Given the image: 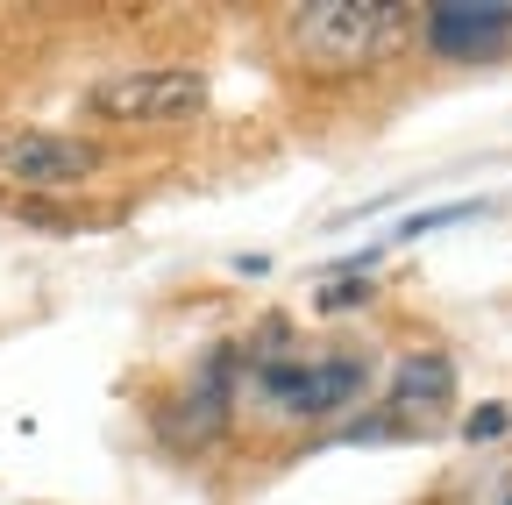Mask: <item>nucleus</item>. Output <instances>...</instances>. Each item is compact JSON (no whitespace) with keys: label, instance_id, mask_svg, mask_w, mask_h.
Instances as JSON below:
<instances>
[{"label":"nucleus","instance_id":"f257e3e1","mask_svg":"<svg viewBox=\"0 0 512 505\" xmlns=\"http://www.w3.org/2000/svg\"><path fill=\"white\" fill-rule=\"evenodd\" d=\"M370 377H377L370 349H313L306 356L285 342V321H264L256 335L235 342V385L271 420H299V427L335 420L370 392Z\"/></svg>","mask_w":512,"mask_h":505},{"label":"nucleus","instance_id":"f03ea898","mask_svg":"<svg viewBox=\"0 0 512 505\" xmlns=\"http://www.w3.org/2000/svg\"><path fill=\"white\" fill-rule=\"evenodd\" d=\"M413 36H420V8H399V0H313L292 15V57L320 79L370 72L384 57H399Z\"/></svg>","mask_w":512,"mask_h":505},{"label":"nucleus","instance_id":"7ed1b4c3","mask_svg":"<svg viewBox=\"0 0 512 505\" xmlns=\"http://www.w3.org/2000/svg\"><path fill=\"white\" fill-rule=\"evenodd\" d=\"M207 107V79L185 65H157V72H114L86 93V114L114 121V129H178Z\"/></svg>","mask_w":512,"mask_h":505},{"label":"nucleus","instance_id":"20e7f679","mask_svg":"<svg viewBox=\"0 0 512 505\" xmlns=\"http://www.w3.org/2000/svg\"><path fill=\"white\" fill-rule=\"evenodd\" d=\"M100 164L93 143L57 136V129H15L0 136V178L22 185V193H64V185H86Z\"/></svg>","mask_w":512,"mask_h":505},{"label":"nucleus","instance_id":"39448f33","mask_svg":"<svg viewBox=\"0 0 512 505\" xmlns=\"http://www.w3.org/2000/svg\"><path fill=\"white\" fill-rule=\"evenodd\" d=\"M420 36H427L434 57H498L512 43V0H491V8L441 0V8L420 15Z\"/></svg>","mask_w":512,"mask_h":505},{"label":"nucleus","instance_id":"423d86ee","mask_svg":"<svg viewBox=\"0 0 512 505\" xmlns=\"http://www.w3.org/2000/svg\"><path fill=\"white\" fill-rule=\"evenodd\" d=\"M448 399H456V363H448V356L427 349V356L399 363V377H392V413L399 420H441Z\"/></svg>","mask_w":512,"mask_h":505},{"label":"nucleus","instance_id":"0eeeda50","mask_svg":"<svg viewBox=\"0 0 512 505\" xmlns=\"http://www.w3.org/2000/svg\"><path fill=\"white\" fill-rule=\"evenodd\" d=\"M370 292H377V285H370V264H349V271H335L328 285L313 292V306H320V313H349V306H363Z\"/></svg>","mask_w":512,"mask_h":505},{"label":"nucleus","instance_id":"6e6552de","mask_svg":"<svg viewBox=\"0 0 512 505\" xmlns=\"http://www.w3.org/2000/svg\"><path fill=\"white\" fill-rule=\"evenodd\" d=\"M505 420H512L505 406H477V413L463 420V434H470V441H491V434H505Z\"/></svg>","mask_w":512,"mask_h":505},{"label":"nucleus","instance_id":"1a4fd4ad","mask_svg":"<svg viewBox=\"0 0 512 505\" xmlns=\"http://www.w3.org/2000/svg\"><path fill=\"white\" fill-rule=\"evenodd\" d=\"M505 505H512V498H505Z\"/></svg>","mask_w":512,"mask_h":505}]
</instances>
